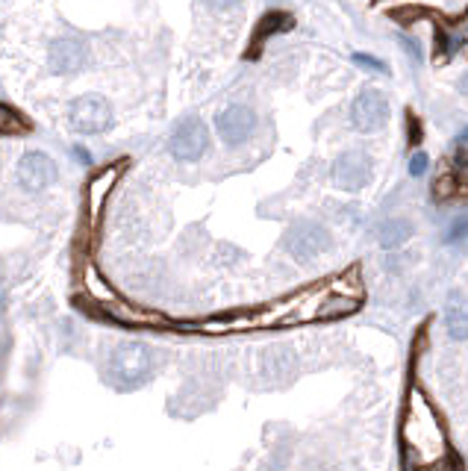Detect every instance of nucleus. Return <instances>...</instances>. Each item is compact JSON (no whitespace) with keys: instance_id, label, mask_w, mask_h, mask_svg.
<instances>
[{"instance_id":"f257e3e1","label":"nucleus","mask_w":468,"mask_h":471,"mask_svg":"<svg viewBox=\"0 0 468 471\" xmlns=\"http://www.w3.org/2000/svg\"><path fill=\"white\" fill-rule=\"evenodd\" d=\"M400 459L404 471H456L460 463L451 454L442 419L433 412L421 389L407 398L404 421H400Z\"/></svg>"},{"instance_id":"f03ea898","label":"nucleus","mask_w":468,"mask_h":471,"mask_svg":"<svg viewBox=\"0 0 468 471\" xmlns=\"http://www.w3.org/2000/svg\"><path fill=\"white\" fill-rule=\"evenodd\" d=\"M156 354L142 342H121L106 360V380L118 389H139L153 377Z\"/></svg>"},{"instance_id":"7ed1b4c3","label":"nucleus","mask_w":468,"mask_h":471,"mask_svg":"<svg viewBox=\"0 0 468 471\" xmlns=\"http://www.w3.org/2000/svg\"><path fill=\"white\" fill-rule=\"evenodd\" d=\"M209 148V130L204 125V118L197 115H186L171 127L169 136V151L174 160L180 162H195L206 153Z\"/></svg>"},{"instance_id":"20e7f679","label":"nucleus","mask_w":468,"mask_h":471,"mask_svg":"<svg viewBox=\"0 0 468 471\" xmlns=\"http://www.w3.org/2000/svg\"><path fill=\"white\" fill-rule=\"evenodd\" d=\"M69 125L74 133H83V136L106 133L113 127V106L100 95H83L69 104Z\"/></svg>"},{"instance_id":"39448f33","label":"nucleus","mask_w":468,"mask_h":471,"mask_svg":"<svg viewBox=\"0 0 468 471\" xmlns=\"http://www.w3.org/2000/svg\"><path fill=\"white\" fill-rule=\"evenodd\" d=\"M330 233L316 221H295L286 233V251L298 263H312L316 256L330 251Z\"/></svg>"},{"instance_id":"423d86ee","label":"nucleus","mask_w":468,"mask_h":471,"mask_svg":"<svg viewBox=\"0 0 468 471\" xmlns=\"http://www.w3.org/2000/svg\"><path fill=\"white\" fill-rule=\"evenodd\" d=\"M15 177H18L21 189H27V192H44L48 186L57 183L60 171H57V162H53L44 151H27L18 160Z\"/></svg>"},{"instance_id":"0eeeda50","label":"nucleus","mask_w":468,"mask_h":471,"mask_svg":"<svg viewBox=\"0 0 468 471\" xmlns=\"http://www.w3.org/2000/svg\"><path fill=\"white\" fill-rule=\"evenodd\" d=\"M389 121V97L377 88H369L360 97L353 100L351 106V125L362 133H374L381 130Z\"/></svg>"},{"instance_id":"6e6552de","label":"nucleus","mask_w":468,"mask_h":471,"mask_svg":"<svg viewBox=\"0 0 468 471\" xmlns=\"http://www.w3.org/2000/svg\"><path fill=\"white\" fill-rule=\"evenodd\" d=\"M216 127H218L221 142L230 144V148H236V144L248 142L253 136V130H256V112L248 109V106H242V104H233L225 112H218Z\"/></svg>"},{"instance_id":"1a4fd4ad","label":"nucleus","mask_w":468,"mask_h":471,"mask_svg":"<svg viewBox=\"0 0 468 471\" xmlns=\"http://www.w3.org/2000/svg\"><path fill=\"white\" fill-rule=\"evenodd\" d=\"M372 180V162L365 153H342L336 162H333V183L339 189H348V192H360V189Z\"/></svg>"},{"instance_id":"9d476101","label":"nucleus","mask_w":468,"mask_h":471,"mask_svg":"<svg viewBox=\"0 0 468 471\" xmlns=\"http://www.w3.org/2000/svg\"><path fill=\"white\" fill-rule=\"evenodd\" d=\"M86 60H88V48H86L83 39L65 36V39L53 42L50 51H48V65H50L53 74H74V71H80L83 65H86Z\"/></svg>"},{"instance_id":"9b49d317","label":"nucleus","mask_w":468,"mask_h":471,"mask_svg":"<svg viewBox=\"0 0 468 471\" xmlns=\"http://www.w3.org/2000/svg\"><path fill=\"white\" fill-rule=\"evenodd\" d=\"M445 328H448L451 339L465 342L468 339V300L460 291H451L448 304H445Z\"/></svg>"},{"instance_id":"f8f14e48","label":"nucleus","mask_w":468,"mask_h":471,"mask_svg":"<svg viewBox=\"0 0 468 471\" xmlns=\"http://www.w3.org/2000/svg\"><path fill=\"white\" fill-rule=\"evenodd\" d=\"M295 21L292 15H286V13H269V15H262V21L256 24V32H253V51H248V56H260V48L265 44V39H271L274 32H283L292 27Z\"/></svg>"},{"instance_id":"ddd939ff","label":"nucleus","mask_w":468,"mask_h":471,"mask_svg":"<svg viewBox=\"0 0 468 471\" xmlns=\"http://www.w3.org/2000/svg\"><path fill=\"white\" fill-rule=\"evenodd\" d=\"M360 309V298L356 295H330L318 304L316 319H342Z\"/></svg>"},{"instance_id":"4468645a","label":"nucleus","mask_w":468,"mask_h":471,"mask_svg":"<svg viewBox=\"0 0 468 471\" xmlns=\"http://www.w3.org/2000/svg\"><path fill=\"white\" fill-rule=\"evenodd\" d=\"M409 236H412V224L407 218H392L381 224V230H377V239H381L383 248H400Z\"/></svg>"},{"instance_id":"2eb2a0df","label":"nucleus","mask_w":468,"mask_h":471,"mask_svg":"<svg viewBox=\"0 0 468 471\" xmlns=\"http://www.w3.org/2000/svg\"><path fill=\"white\" fill-rule=\"evenodd\" d=\"M24 133H32V121L18 109L0 104V136H24Z\"/></svg>"},{"instance_id":"dca6fc26","label":"nucleus","mask_w":468,"mask_h":471,"mask_svg":"<svg viewBox=\"0 0 468 471\" xmlns=\"http://www.w3.org/2000/svg\"><path fill=\"white\" fill-rule=\"evenodd\" d=\"M389 18L398 21V24H416V21H421V18H442V15L436 13V9L409 4V6H395V9H389Z\"/></svg>"},{"instance_id":"f3484780","label":"nucleus","mask_w":468,"mask_h":471,"mask_svg":"<svg viewBox=\"0 0 468 471\" xmlns=\"http://www.w3.org/2000/svg\"><path fill=\"white\" fill-rule=\"evenodd\" d=\"M456 192H460V180H456L454 174H442V177H436V186H433V195H436L439 200H448V198H454Z\"/></svg>"},{"instance_id":"a211bd4d","label":"nucleus","mask_w":468,"mask_h":471,"mask_svg":"<svg viewBox=\"0 0 468 471\" xmlns=\"http://www.w3.org/2000/svg\"><path fill=\"white\" fill-rule=\"evenodd\" d=\"M353 65L362 71H374V74H389L386 62L377 60V56H369V53H353Z\"/></svg>"},{"instance_id":"6ab92c4d","label":"nucleus","mask_w":468,"mask_h":471,"mask_svg":"<svg viewBox=\"0 0 468 471\" xmlns=\"http://www.w3.org/2000/svg\"><path fill=\"white\" fill-rule=\"evenodd\" d=\"M445 242H448V245H463V242H468V216L456 218V221L451 224L448 233H445Z\"/></svg>"},{"instance_id":"aec40b11","label":"nucleus","mask_w":468,"mask_h":471,"mask_svg":"<svg viewBox=\"0 0 468 471\" xmlns=\"http://www.w3.org/2000/svg\"><path fill=\"white\" fill-rule=\"evenodd\" d=\"M427 165H430V160H427V153H412V160H409V174L412 177H425V171H427Z\"/></svg>"},{"instance_id":"412c9836","label":"nucleus","mask_w":468,"mask_h":471,"mask_svg":"<svg viewBox=\"0 0 468 471\" xmlns=\"http://www.w3.org/2000/svg\"><path fill=\"white\" fill-rule=\"evenodd\" d=\"M398 42H400V48H404V51L409 53V60H412V62H421V48H418V42H416V39L400 36Z\"/></svg>"},{"instance_id":"4be33fe9","label":"nucleus","mask_w":468,"mask_h":471,"mask_svg":"<svg viewBox=\"0 0 468 471\" xmlns=\"http://www.w3.org/2000/svg\"><path fill=\"white\" fill-rule=\"evenodd\" d=\"M418 142H421V125L418 118L409 115V144H418Z\"/></svg>"},{"instance_id":"5701e85b","label":"nucleus","mask_w":468,"mask_h":471,"mask_svg":"<svg viewBox=\"0 0 468 471\" xmlns=\"http://www.w3.org/2000/svg\"><path fill=\"white\" fill-rule=\"evenodd\" d=\"M236 4H239V0H206V6L209 9H218V13H225V9H233Z\"/></svg>"},{"instance_id":"b1692460","label":"nucleus","mask_w":468,"mask_h":471,"mask_svg":"<svg viewBox=\"0 0 468 471\" xmlns=\"http://www.w3.org/2000/svg\"><path fill=\"white\" fill-rule=\"evenodd\" d=\"M460 144H463V148H468V127L463 130V136H460Z\"/></svg>"},{"instance_id":"393cba45","label":"nucleus","mask_w":468,"mask_h":471,"mask_svg":"<svg viewBox=\"0 0 468 471\" xmlns=\"http://www.w3.org/2000/svg\"><path fill=\"white\" fill-rule=\"evenodd\" d=\"M6 309V295H4V289H0V312Z\"/></svg>"},{"instance_id":"a878e982","label":"nucleus","mask_w":468,"mask_h":471,"mask_svg":"<svg viewBox=\"0 0 468 471\" xmlns=\"http://www.w3.org/2000/svg\"><path fill=\"white\" fill-rule=\"evenodd\" d=\"M463 92H468V74L463 77Z\"/></svg>"}]
</instances>
